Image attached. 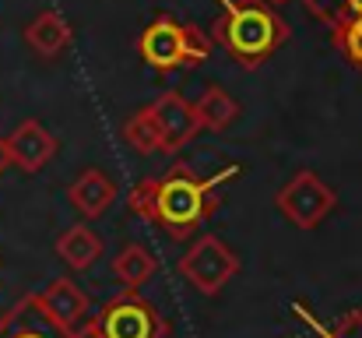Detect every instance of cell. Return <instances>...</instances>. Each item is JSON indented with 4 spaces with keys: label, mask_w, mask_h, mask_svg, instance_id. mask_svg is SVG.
Segmentation results:
<instances>
[{
    "label": "cell",
    "mask_w": 362,
    "mask_h": 338,
    "mask_svg": "<svg viewBox=\"0 0 362 338\" xmlns=\"http://www.w3.org/2000/svg\"><path fill=\"white\" fill-rule=\"evenodd\" d=\"M240 173H243L240 166H226L222 173L201 180V176H194V169L176 162L169 173H162L155 180L134 184L127 191V208L134 215H141L144 222L158 225L165 236L187 240L190 232H197L218 212L222 187L233 184Z\"/></svg>",
    "instance_id": "1"
},
{
    "label": "cell",
    "mask_w": 362,
    "mask_h": 338,
    "mask_svg": "<svg viewBox=\"0 0 362 338\" xmlns=\"http://www.w3.org/2000/svg\"><path fill=\"white\" fill-rule=\"evenodd\" d=\"M211 35L246 71H257V67H264V60L274 50H281L288 43L292 28L264 0H222V14L215 18Z\"/></svg>",
    "instance_id": "2"
},
{
    "label": "cell",
    "mask_w": 362,
    "mask_h": 338,
    "mask_svg": "<svg viewBox=\"0 0 362 338\" xmlns=\"http://www.w3.org/2000/svg\"><path fill=\"white\" fill-rule=\"evenodd\" d=\"M137 53L148 67L169 74V71H180V67L204 64L211 57V39L201 28H194V25L173 18V14H158L137 35Z\"/></svg>",
    "instance_id": "3"
},
{
    "label": "cell",
    "mask_w": 362,
    "mask_h": 338,
    "mask_svg": "<svg viewBox=\"0 0 362 338\" xmlns=\"http://www.w3.org/2000/svg\"><path fill=\"white\" fill-rule=\"evenodd\" d=\"M92 325L103 338H165L169 321L148 303L137 289H123L120 296L106 300L99 314H92Z\"/></svg>",
    "instance_id": "4"
},
{
    "label": "cell",
    "mask_w": 362,
    "mask_h": 338,
    "mask_svg": "<svg viewBox=\"0 0 362 338\" xmlns=\"http://www.w3.org/2000/svg\"><path fill=\"white\" fill-rule=\"evenodd\" d=\"M176 268H180V275H183L197 293L218 296V293L229 286V278L240 271V257H236L218 236L204 232V236L194 240V247L180 257Z\"/></svg>",
    "instance_id": "5"
},
{
    "label": "cell",
    "mask_w": 362,
    "mask_h": 338,
    "mask_svg": "<svg viewBox=\"0 0 362 338\" xmlns=\"http://www.w3.org/2000/svg\"><path fill=\"white\" fill-rule=\"evenodd\" d=\"M274 205H278V212L292 225H299V229H317V225L334 212L338 194H334L313 169H299V173L278 191Z\"/></svg>",
    "instance_id": "6"
},
{
    "label": "cell",
    "mask_w": 362,
    "mask_h": 338,
    "mask_svg": "<svg viewBox=\"0 0 362 338\" xmlns=\"http://www.w3.org/2000/svg\"><path fill=\"white\" fill-rule=\"evenodd\" d=\"M28 307L39 310L60 335L78 332L92 317V300L71 282V278H53L46 289L28 293Z\"/></svg>",
    "instance_id": "7"
},
{
    "label": "cell",
    "mask_w": 362,
    "mask_h": 338,
    "mask_svg": "<svg viewBox=\"0 0 362 338\" xmlns=\"http://www.w3.org/2000/svg\"><path fill=\"white\" fill-rule=\"evenodd\" d=\"M57 148H60L57 134H49L39 120H21V123L4 137L7 162L18 166L21 173H39V169L57 155Z\"/></svg>",
    "instance_id": "8"
},
{
    "label": "cell",
    "mask_w": 362,
    "mask_h": 338,
    "mask_svg": "<svg viewBox=\"0 0 362 338\" xmlns=\"http://www.w3.org/2000/svg\"><path fill=\"white\" fill-rule=\"evenodd\" d=\"M151 113H155V127H158V137H162V152H169V155L180 152L183 145H190L194 134L201 130L194 106L180 92H162L151 103Z\"/></svg>",
    "instance_id": "9"
},
{
    "label": "cell",
    "mask_w": 362,
    "mask_h": 338,
    "mask_svg": "<svg viewBox=\"0 0 362 338\" xmlns=\"http://www.w3.org/2000/svg\"><path fill=\"white\" fill-rule=\"evenodd\" d=\"M67 201L74 205V212H81L85 219H99L113 208L117 201V184L103 173V169H85L71 187H67Z\"/></svg>",
    "instance_id": "10"
},
{
    "label": "cell",
    "mask_w": 362,
    "mask_h": 338,
    "mask_svg": "<svg viewBox=\"0 0 362 338\" xmlns=\"http://www.w3.org/2000/svg\"><path fill=\"white\" fill-rule=\"evenodd\" d=\"M71 39H74V32H71V25H67V18L60 14V11H39L28 25H25V43L42 57V60H57L67 46H71Z\"/></svg>",
    "instance_id": "11"
},
{
    "label": "cell",
    "mask_w": 362,
    "mask_h": 338,
    "mask_svg": "<svg viewBox=\"0 0 362 338\" xmlns=\"http://www.w3.org/2000/svg\"><path fill=\"white\" fill-rule=\"evenodd\" d=\"M57 257L74 271H88L103 257V240L88 225H71L57 236Z\"/></svg>",
    "instance_id": "12"
},
{
    "label": "cell",
    "mask_w": 362,
    "mask_h": 338,
    "mask_svg": "<svg viewBox=\"0 0 362 338\" xmlns=\"http://www.w3.org/2000/svg\"><path fill=\"white\" fill-rule=\"evenodd\" d=\"M194 116H197V123H201V130H226V127H233L236 123V116H240V103L226 92V89H218V85H208L204 92H201V99L194 103Z\"/></svg>",
    "instance_id": "13"
},
{
    "label": "cell",
    "mask_w": 362,
    "mask_h": 338,
    "mask_svg": "<svg viewBox=\"0 0 362 338\" xmlns=\"http://www.w3.org/2000/svg\"><path fill=\"white\" fill-rule=\"evenodd\" d=\"M155 268H158L155 254L148 247H141V243H127L120 254L113 257V275L120 278L123 289H141L155 275Z\"/></svg>",
    "instance_id": "14"
},
{
    "label": "cell",
    "mask_w": 362,
    "mask_h": 338,
    "mask_svg": "<svg viewBox=\"0 0 362 338\" xmlns=\"http://www.w3.org/2000/svg\"><path fill=\"white\" fill-rule=\"evenodd\" d=\"M123 141H127L137 155H155V152H162V137H158L151 106H141V110L123 123Z\"/></svg>",
    "instance_id": "15"
},
{
    "label": "cell",
    "mask_w": 362,
    "mask_h": 338,
    "mask_svg": "<svg viewBox=\"0 0 362 338\" xmlns=\"http://www.w3.org/2000/svg\"><path fill=\"white\" fill-rule=\"evenodd\" d=\"M331 35L338 43V50L349 57V64L362 71V14L359 18H341L331 25Z\"/></svg>",
    "instance_id": "16"
},
{
    "label": "cell",
    "mask_w": 362,
    "mask_h": 338,
    "mask_svg": "<svg viewBox=\"0 0 362 338\" xmlns=\"http://www.w3.org/2000/svg\"><path fill=\"white\" fill-rule=\"evenodd\" d=\"M296 314H299L303 321H310V328L317 332V338H362V310L345 314L334 328H324L320 321H313V317H310V310H306L303 303H296Z\"/></svg>",
    "instance_id": "17"
},
{
    "label": "cell",
    "mask_w": 362,
    "mask_h": 338,
    "mask_svg": "<svg viewBox=\"0 0 362 338\" xmlns=\"http://www.w3.org/2000/svg\"><path fill=\"white\" fill-rule=\"evenodd\" d=\"M64 338H103V335H99V328H95V325H92V317H88L78 332H71V335H64Z\"/></svg>",
    "instance_id": "18"
},
{
    "label": "cell",
    "mask_w": 362,
    "mask_h": 338,
    "mask_svg": "<svg viewBox=\"0 0 362 338\" xmlns=\"http://www.w3.org/2000/svg\"><path fill=\"white\" fill-rule=\"evenodd\" d=\"M7 169V152H4V137H0V173Z\"/></svg>",
    "instance_id": "19"
},
{
    "label": "cell",
    "mask_w": 362,
    "mask_h": 338,
    "mask_svg": "<svg viewBox=\"0 0 362 338\" xmlns=\"http://www.w3.org/2000/svg\"><path fill=\"white\" fill-rule=\"evenodd\" d=\"M264 4H271V7H278V4H285V0H264Z\"/></svg>",
    "instance_id": "20"
}]
</instances>
